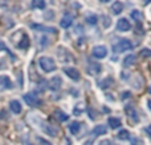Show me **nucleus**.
<instances>
[{
  "mask_svg": "<svg viewBox=\"0 0 151 145\" xmlns=\"http://www.w3.org/2000/svg\"><path fill=\"white\" fill-rule=\"evenodd\" d=\"M134 48V45L131 44L129 40L126 38H122L119 40V41L117 42V44L113 45V50H114V53H123V52H129V50H131Z\"/></svg>",
  "mask_w": 151,
  "mask_h": 145,
  "instance_id": "obj_1",
  "label": "nucleus"
},
{
  "mask_svg": "<svg viewBox=\"0 0 151 145\" xmlns=\"http://www.w3.org/2000/svg\"><path fill=\"white\" fill-rule=\"evenodd\" d=\"M39 65L45 72H52L56 70V63L50 57H40Z\"/></svg>",
  "mask_w": 151,
  "mask_h": 145,
  "instance_id": "obj_2",
  "label": "nucleus"
},
{
  "mask_svg": "<svg viewBox=\"0 0 151 145\" xmlns=\"http://www.w3.org/2000/svg\"><path fill=\"white\" fill-rule=\"evenodd\" d=\"M91 53H93V55L96 58L102 60V58H105L107 55V49H106V46H104V45H97V46L93 48Z\"/></svg>",
  "mask_w": 151,
  "mask_h": 145,
  "instance_id": "obj_3",
  "label": "nucleus"
},
{
  "mask_svg": "<svg viewBox=\"0 0 151 145\" xmlns=\"http://www.w3.org/2000/svg\"><path fill=\"white\" fill-rule=\"evenodd\" d=\"M102 70V66H101V63H98V62H93V61H89V65H88V72L90 75H98L99 72H101Z\"/></svg>",
  "mask_w": 151,
  "mask_h": 145,
  "instance_id": "obj_4",
  "label": "nucleus"
},
{
  "mask_svg": "<svg viewBox=\"0 0 151 145\" xmlns=\"http://www.w3.org/2000/svg\"><path fill=\"white\" fill-rule=\"evenodd\" d=\"M12 80L9 79L8 75H0V91H4V90H9L12 88Z\"/></svg>",
  "mask_w": 151,
  "mask_h": 145,
  "instance_id": "obj_5",
  "label": "nucleus"
},
{
  "mask_svg": "<svg viewBox=\"0 0 151 145\" xmlns=\"http://www.w3.org/2000/svg\"><path fill=\"white\" fill-rule=\"evenodd\" d=\"M24 100H25V103L28 104L29 107H36L40 104V99L37 98V95H35V94H25V95H24Z\"/></svg>",
  "mask_w": 151,
  "mask_h": 145,
  "instance_id": "obj_6",
  "label": "nucleus"
},
{
  "mask_svg": "<svg viewBox=\"0 0 151 145\" xmlns=\"http://www.w3.org/2000/svg\"><path fill=\"white\" fill-rule=\"evenodd\" d=\"M130 28H131V24L129 23L127 18L122 17L118 20V23H117V31L118 32H129Z\"/></svg>",
  "mask_w": 151,
  "mask_h": 145,
  "instance_id": "obj_7",
  "label": "nucleus"
},
{
  "mask_svg": "<svg viewBox=\"0 0 151 145\" xmlns=\"http://www.w3.org/2000/svg\"><path fill=\"white\" fill-rule=\"evenodd\" d=\"M126 112H127L129 117H130L131 120H133L134 123H138L139 122V116H138V112H137V109L134 108L133 106H130V104H127V106L125 107Z\"/></svg>",
  "mask_w": 151,
  "mask_h": 145,
  "instance_id": "obj_8",
  "label": "nucleus"
},
{
  "mask_svg": "<svg viewBox=\"0 0 151 145\" xmlns=\"http://www.w3.org/2000/svg\"><path fill=\"white\" fill-rule=\"evenodd\" d=\"M64 72H65L69 78H72L73 80L80 79V72H78V70L77 69H74V68H65L64 69Z\"/></svg>",
  "mask_w": 151,
  "mask_h": 145,
  "instance_id": "obj_9",
  "label": "nucleus"
},
{
  "mask_svg": "<svg viewBox=\"0 0 151 145\" xmlns=\"http://www.w3.org/2000/svg\"><path fill=\"white\" fill-rule=\"evenodd\" d=\"M42 131H44L47 135L52 136V137L57 136V133H58V129H57V128L53 127V125H50V124H42Z\"/></svg>",
  "mask_w": 151,
  "mask_h": 145,
  "instance_id": "obj_10",
  "label": "nucleus"
},
{
  "mask_svg": "<svg viewBox=\"0 0 151 145\" xmlns=\"http://www.w3.org/2000/svg\"><path fill=\"white\" fill-rule=\"evenodd\" d=\"M61 83H63V80H61L60 77H53L52 79L49 80V88L53 91H57L58 88L61 87Z\"/></svg>",
  "mask_w": 151,
  "mask_h": 145,
  "instance_id": "obj_11",
  "label": "nucleus"
},
{
  "mask_svg": "<svg viewBox=\"0 0 151 145\" xmlns=\"http://www.w3.org/2000/svg\"><path fill=\"white\" fill-rule=\"evenodd\" d=\"M72 23H73V16L69 15V13H68V15H65L63 18H61L60 25L63 26V28H65V29H66V28H69V26L72 25Z\"/></svg>",
  "mask_w": 151,
  "mask_h": 145,
  "instance_id": "obj_12",
  "label": "nucleus"
},
{
  "mask_svg": "<svg viewBox=\"0 0 151 145\" xmlns=\"http://www.w3.org/2000/svg\"><path fill=\"white\" fill-rule=\"evenodd\" d=\"M106 132H107V128L105 125L99 124L94 127V129L91 131V135H93V137H96V136H99V135H105Z\"/></svg>",
  "mask_w": 151,
  "mask_h": 145,
  "instance_id": "obj_13",
  "label": "nucleus"
},
{
  "mask_svg": "<svg viewBox=\"0 0 151 145\" xmlns=\"http://www.w3.org/2000/svg\"><path fill=\"white\" fill-rule=\"evenodd\" d=\"M9 108H11V111H12L13 114H20L21 109H23L19 100H11L9 102Z\"/></svg>",
  "mask_w": 151,
  "mask_h": 145,
  "instance_id": "obj_14",
  "label": "nucleus"
},
{
  "mask_svg": "<svg viewBox=\"0 0 151 145\" xmlns=\"http://www.w3.org/2000/svg\"><path fill=\"white\" fill-rule=\"evenodd\" d=\"M31 45V41H29V37L27 34L23 33V40L20 41V44H17V48L19 49H23V50H27Z\"/></svg>",
  "mask_w": 151,
  "mask_h": 145,
  "instance_id": "obj_15",
  "label": "nucleus"
},
{
  "mask_svg": "<svg viewBox=\"0 0 151 145\" xmlns=\"http://www.w3.org/2000/svg\"><path fill=\"white\" fill-rule=\"evenodd\" d=\"M31 28L37 29V31H40V32H50V33H56L55 28H48V26L39 25V24H31Z\"/></svg>",
  "mask_w": 151,
  "mask_h": 145,
  "instance_id": "obj_16",
  "label": "nucleus"
},
{
  "mask_svg": "<svg viewBox=\"0 0 151 145\" xmlns=\"http://www.w3.org/2000/svg\"><path fill=\"white\" fill-rule=\"evenodd\" d=\"M69 131H70L72 135H78L80 131H81V123H78V122L70 123V125H69Z\"/></svg>",
  "mask_w": 151,
  "mask_h": 145,
  "instance_id": "obj_17",
  "label": "nucleus"
},
{
  "mask_svg": "<svg viewBox=\"0 0 151 145\" xmlns=\"http://www.w3.org/2000/svg\"><path fill=\"white\" fill-rule=\"evenodd\" d=\"M55 117L58 122H66L69 119V115H66L65 112H63L61 109H56L55 111Z\"/></svg>",
  "mask_w": 151,
  "mask_h": 145,
  "instance_id": "obj_18",
  "label": "nucleus"
},
{
  "mask_svg": "<svg viewBox=\"0 0 151 145\" xmlns=\"http://www.w3.org/2000/svg\"><path fill=\"white\" fill-rule=\"evenodd\" d=\"M107 123H109V125L113 128V129H117L118 127L122 125V122H121V119H118V117H109Z\"/></svg>",
  "mask_w": 151,
  "mask_h": 145,
  "instance_id": "obj_19",
  "label": "nucleus"
},
{
  "mask_svg": "<svg viewBox=\"0 0 151 145\" xmlns=\"http://www.w3.org/2000/svg\"><path fill=\"white\" fill-rule=\"evenodd\" d=\"M111 11L114 15H119V13L123 11V4L121 1H115L114 4L111 5Z\"/></svg>",
  "mask_w": 151,
  "mask_h": 145,
  "instance_id": "obj_20",
  "label": "nucleus"
},
{
  "mask_svg": "<svg viewBox=\"0 0 151 145\" xmlns=\"http://www.w3.org/2000/svg\"><path fill=\"white\" fill-rule=\"evenodd\" d=\"M131 18L133 20H135L137 23H142V20H143V15H142V12L141 11H138V9H134L133 12H131Z\"/></svg>",
  "mask_w": 151,
  "mask_h": 145,
  "instance_id": "obj_21",
  "label": "nucleus"
},
{
  "mask_svg": "<svg viewBox=\"0 0 151 145\" xmlns=\"http://www.w3.org/2000/svg\"><path fill=\"white\" fill-rule=\"evenodd\" d=\"M134 62H135V55L134 54L127 55V57L123 60V68H130L131 65H134Z\"/></svg>",
  "mask_w": 151,
  "mask_h": 145,
  "instance_id": "obj_22",
  "label": "nucleus"
},
{
  "mask_svg": "<svg viewBox=\"0 0 151 145\" xmlns=\"http://www.w3.org/2000/svg\"><path fill=\"white\" fill-rule=\"evenodd\" d=\"M86 23L90 24V25H96L98 23V16L94 15V13H89L86 15Z\"/></svg>",
  "mask_w": 151,
  "mask_h": 145,
  "instance_id": "obj_23",
  "label": "nucleus"
},
{
  "mask_svg": "<svg viewBox=\"0 0 151 145\" xmlns=\"http://www.w3.org/2000/svg\"><path fill=\"white\" fill-rule=\"evenodd\" d=\"M32 8L36 9H44L45 8V0H32Z\"/></svg>",
  "mask_w": 151,
  "mask_h": 145,
  "instance_id": "obj_24",
  "label": "nucleus"
},
{
  "mask_svg": "<svg viewBox=\"0 0 151 145\" xmlns=\"http://www.w3.org/2000/svg\"><path fill=\"white\" fill-rule=\"evenodd\" d=\"M130 132L127 129H122L119 133H118V139L119 140H130Z\"/></svg>",
  "mask_w": 151,
  "mask_h": 145,
  "instance_id": "obj_25",
  "label": "nucleus"
},
{
  "mask_svg": "<svg viewBox=\"0 0 151 145\" xmlns=\"http://www.w3.org/2000/svg\"><path fill=\"white\" fill-rule=\"evenodd\" d=\"M111 83H113V79H111V78H106V79H104L102 82H99L98 86H99L101 88H107L109 86H111Z\"/></svg>",
  "mask_w": 151,
  "mask_h": 145,
  "instance_id": "obj_26",
  "label": "nucleus"
},
{
  "mask_svg": "<svg viewBox=\"0 0 151 145\" xmlns=\"http://www.w3.org/2000/svg\"><path fill=\"white\" fill-rule=\"evenodd\" d=\"M130 143L131 145H143V140L137 137V136H133V137H130Z\"/></svg>",
  "mask_w": 151,
  "mask_h": 145,
  "instance_id": "obj_27",
  "label": "nucleus"
},
{
  "mask_svg": "<svg viewBox=\"0 0 151 145\" xmlns=\"http://www.w3.org/2000/svg\"><path fill=\"white\" fill-rule=\"evenodd\" d=\"M141 54H142V57H150L151 58V50L150 49H143L141 52Z\"/></svg>",
  "mask_w": 151,
  "mask_h": 145,
  "instance_id": "obj_28",
  "label": "nucleus"
},
{
  "mask_svg": "<svg viewBox=\"0 0 151 145\" xmlns=\"http://www.w3.org/2000/svg\"><path fill=\"white\" fill-rule=\"evenodd\" d=\"M101 18H104V25H105V28H107V26L111 24V20H109V17H107V16H102Z\"/></svg>",
  "mask_w": 151,
  "mask_h": 145,
  "instance_id": "obj_29",
  "label": "nucleus"
},
{
  "mask_svg": "<svg viewBox=\"0 0 151 145\" xmlns=\"http://www.w3.org/2000/svg\"><path fill=\"white\" fill-rule=\"evenodd\" d=\"M37 141H39V143L41 144V145H52V144L49 143V141H47L45 139H42V137H37Z\"/></svg>",
  "mask_w": 151,
  "mask_h": 145,
  "instance_id": "obj_30",
  "label": "nucleus"
},
{
  "mask_svg": "<svg viewBox=\"0 0 151 145\" xmlns=\"http://www.w3.org/2000/svg\"><path fill=\"white\" fill-rule=\"evenodd\" d=\"M98 145H113V143L110 140H107V139H105V140H101L99 141Z\"/></svg>",
  "mask_w": 151,
  "mask_h": 145,
  "instance_id": "obj_31",
  "label": "nucleus"
},
{
  "mask_svg": "<svg viewBox=\"0 0 151 145\" xmlns=\"http://www.w3.org/2000/svg\"><path fill=\"white\" fill-rule=\"evenodd\" d=\"M82 109H83L82 104H81V106H80V108H78V106H77V107H76V108H74V115H80L81 112H82Z\"/></svg>",
  "mask_w": 151,
  "mask_h": 145,
  "instance_id": "obj_32",
  "label": "nucleus"
},
{
  "mask_svg": "<svg viewBox=\"0 0 151 145\" xmlns=\"http://www.w3.org/2000/svg\"><path fill=\"white\" fill-rule=\"evenodd\" d=\"M145 131H146V133H147V135H149L150 137H151V125H149V127H146V129H145Z\"/></svg>",
  "mask_w": 151,
  "mask_h": 145,
  "instance_id": "obj_33",
  "label": "nucleus"
},
{
  "mask_svg": "<svg viewBox=\"0 0 151 145\" xmlns=\"http://www.w3.org/2000/svg\"><path fill=\"white\" fill-rule=\"evenodd\" d=\"M129 96H130V92H129V91H125V92H123V96H122V98L125 99V98H129Z\"/></svg>",
  "mask_w": 151,
  "mask_h": 145,
  "instance_id": "obj_34",
  "label": "nucleus"
},
{
  "mask_svg": "<svg viewBox=\"0 0 151 145\" xmlns=\"http://www.w3.org/2000/svg\"><path fill=\"white\" fill-rule=\"evenodd\" d=\"M101 3H107V1H110V0H99Z\"/></svg>",
  "mask_w": 151,
  "mask_h": 145,
  "instance_id": "obj_35",
  "label": "nucleus"
},
{
  "mask_svg": "<svg viewBox=\"0 0 151 145\" xmlns=\"http://www.w3.org/2000/svg\"><path fill=\"white\" fill-rule=\"evenodd\" d=\"M149 107H150V109H151V100H149Z\"/></svg>",
  "mask_w": 151,
  "mask_h": 145,
  "instance_id": "obj_36",
  "label": "nucleus"
},
{
  "mask_svg": "<svg viewBox=\"0 0 151 145\" xmlns=\"http://www.w3.org/2000/svg\"><path fill=\"white\" fill-rule=\"evenodd\" d=\"M149 91H150V94H151V86H150V90Z\"/></svg>",
  "mask_w": 151,
  "mask_h": 145,
  "instance_id": "obj_37",
  "label": "nucleus"
}]
</instances>
